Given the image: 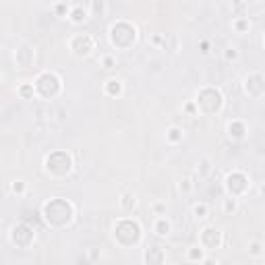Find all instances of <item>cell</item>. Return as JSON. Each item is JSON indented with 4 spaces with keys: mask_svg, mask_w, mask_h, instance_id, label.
I'll return each mask as SVG.
<instances>
[{
    "mask_svg": "<svg viewBox=\"0 0 265 265\" xmlns=\"http://www.w3.org/2000/svg\"><path fill=\"white\" fill-rule=\"evenodd\" d=\"M168 222H164V219H160V222H157V234H166L168 232Z\"/></svg>",
    "mask_w": 265,
    "mask_h": 265,
    "instance_id": "6da1fadb",
    "label": "cell"
},
{
    "mask_svg": "<svg viewBox=\"0 0 265 265\" xmlns=\"http://www.w3.org/2000/svg\"><path fill=\"white\" fill-rule=\"evenodd\" d=\"M73 19H75V21H83V19H85V11H83V13H81V11H75V13H73Z\"/></svg>",
    "mask_w": 265,
    "mask_h": 265,
    "instance_id": "7a4b0ae2",
    "label": "cell"
},
{
    "mask_svg": "<svg viewBox=\"0 0 265 265\" xmlns=\"http://www.w3.org/2000/svg\"><path fill=\"white\" fill-rule=\"evenodd\" d=\"M195 213H197L199 217H203V213H205V207H203V205H201V207H195Z\"/></svg>",
    "mask_w": 265,
    "mask_h": 265,
    "instance_id": "3957f363",
    "label": "cell"
},
{
    "mask_svg": "<svg viewBox=\"0 0 265 265\" xmlns=\"http://www.w3.org/2000/svg\"><path fill=\"white\" fill-rule=\"evenodd\" d=\"M104 64H106V68H110V66H112V58H106Z\"/></svg>",
    "mask_w": 265,
    "mask_h": 265,
    "instance_id": "277c9868",
    "label": "cell"
}]
</instances>
